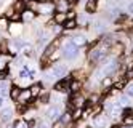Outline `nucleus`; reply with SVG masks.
Listing matches in <instances>:
<instances>
[{"mask_svg": "<svg viewBox=\"0 0 133 128\" xmlns=\"http://www.w3.org/2000/svg\"><path fill=\"white\" fill-rule=\"evenodd\" d=\"M69 6H71V5L68 3V0H58V5H56L55 8L58 10V11H64V13H66Z\"/></svg>", "mask_w": 133, "mask_h": 128, "instance_id": "nucleus-11", "label": "nucleus"}, {"mask_svg": "<svg viewBox=\"0 0 133 128\" xmlns=\"http://www.w3.org/2000/svg\"><path fill=\"white\" fill-rule=\"evenodd\" d=\"M108 58V48H101V50H93L91 55H90V59L91 63H99V61H104Z\"/></svg>", "mask_w": 133, "mask_h": 128, "instance_id": "nucleus-4", "label": "nucleus"}, {"mask_svg": "<svg viewBox=\"0 0 133 128\" xmlns=\"http://www.w3.org/2000/svg\"><path fill=\"white\" fill-rule=\"evenodd\" d=\"M82 104H83V98H75V103H74V106L75 107H82Z\"/></svg>", "mask_w": 133, "mask_h": 128, "instance_id": "nucleus-24", "label": "nucleus"}, {"mask_svg": "<svg viewBox=\"0 0 133 128\" xmlns=\"http://www.w3.org/2000/svg\"><path fill=\"white\" fill-rule=\"evenodd\" d=\"M123 125H127V126L133 125V112H128L123 115Z\"/></svg>", "mask_w": 133, "mask_h": 128, "instance_id": "nucleus-16", "label": "nucleus"}, {"mask_svg": "<svg viewBox=\"0 0 133 128\" xmlns=\"http://www.w3.org/2000/svg\"><path fill=\"white\" fill-rule=\"evenodd\" d=\"M64 29H74L75 26H77V21H75L74 18H66V21L61 24Z\"/></svg>", "mask_w": 133, "mask_h": 128, "instance_id": "nucleus-12", "label": "nucleus"}, {"mask_svg": "<svg viewBox=\"0 0 133 128\" xmlns=\"http://www.w3.org/2000/svg\"><path fill=\"white\" fill-rule=\"evenodd\" d=\"M66 18H68V15H66L64 11H58V13L55 15V23L56 24H63L66 21Z\"/></svg>", "mask_w": 133, "mask_h": 128, "instance_id": "nucleus-13", "label": "nucleus"}, {"mask_svg": "<svg viewBox=\"0 0 133 128\" xmlns=\"http://www.w3.org/2000/svg\"><path fill=\"white\" fill-rule=\"evenodd\" d=\"M61 107L59 106H51L48 107V111H46V117H48V120H58L61 117Z\"/></svg>", "mask_w": 133, "mask_h": 128, "instance_id": "nucleus-5", "label": "nucleus"}, {"mask_svg": "<svg viewBox=\"0 0 133 128\" xmlns=\"http://www.w3.org/2000/svg\"><path fill=\"white\" fill-rule=\"evenodd\" d=\"M79 55V46H75L72 42H68L64 45V50H63V56L66 59H74V58H77Z\"/></svg>", "mask_w": 133, "mask_h": 128, "instance_id": "nucleus-1", "label": "nucleus"}, {"mask_svg": "<svg viewBox=\"0 0 133 128\" xmlns=\"http://www.w3.org/2000/svg\"><path fill=\"white\" fill-rule=\"evenodd\" d=\"M125 95H127L128 98H133V83H130V85L125 88Z\"/></svg>", "mask_w": 133, "mask_h": 128, "instance_id": "nucleus-22", "label": "nucleus"}, {"mask_svg": "<svg viewBox=\"0 0 133 128\" xmlns=\"http://www.w3.org/2000/svg\"><path fill=\"white\" fill-rule=\"evenodd\" d=\"M6 64H8V56L6 55H0V72L6 69Z\"/></svg>", "mask_w": 133, "mask_h": 128, "instance_id": "nucleus-17", "label": "nucleus"}, {"mask_svg": "<svg viewBox=\"0 0 133 128\" xmlns=\"http://www.w3.org/2000/svg\"><path fill=\"white\" fill-rule=\"evenodd\" d=\"M32 98V95H31V90H21V93H19V96H18V99L19 101H23V103H27Z\"/></svg>", "mask_w": 133, "mask_h": 128, "instance_id": "nucleus-9", "label": "nucleus"}, {"mask_svg": "<svg viewBox=\"0 0 133 128\" xmlns=\"http://www.w3.org/2000/svg\"><path fill=\"white\" fill-rule=\"evenodd\" d=\"M3 104H5V98H3L2 95H0V107H2Z\"/></svg>", "mask_w": 133, "mask_h": 128, "instance_id": "nucleus-32", "label": "nucleus"}, {"mask_svg": "<svg viewBox=\"0 0 133 128\" xmlns=\"http://www.w3.org/2000/svg\"><path fill=\"white\" fill-rule=\"evenodd\" d=\"M119 2H120V0H109V5H112V6H119Z\"/></svg>", "mask_w": 133, "mask_h": 128, "instance_id": "nucleus-29", "label": "nucleus"}, {"mask_svg": "<svg viewBox=\"0 0 133 128\" xmlns=\"http://www.w3.org/2000/svg\"><path fill=\"white\" fill-rule=\"evenodd\" d=\"M127 11H128L130 15H133V2H130V3H128V6H127Z\"/></svg>", "mask_w": 133, "mask_h": 128, "instance_id": "nucleus-28", "label": "nucleus"}, {"mask_svg": "<svg viewBox=\"0 0 133 128\" xmlns=\"http://www.w3.org/2000/svg\"><path fill=\"white\" fill-rule=\"evenodd\" d=\"M79 88H80V83H79L77 80H74V82L69 83V90L74 91V93H77V91H79Z\"/></svg>", "mask_w": 133, "mask_h": 128, "instance_id": "nucleus-19", "label": "nucleus"}, {"mask_svg": "<svg viewBox=\"0 0 133 128\" xmlns=\"http://www.w3.org/2000/svg\"><path fill=\"white\" fill-rule=\"evenodd\" d=\"M6 88H8V83L5 80H0V95H2V96L6 93Z\"/></svg>", "mask_w": 133, "mask_h": 128, "instance_id": "nucleus-20", "label": "nucleus"}, {"mask_svg": "<svg viewBox=\"0 0 133 128\" xmlns=\"http://www.w3.org/2000/svg\"><path fill=\"white\" fill-rule=\"evenodd\" d=\"M106 29V23H96V31L98 32H103Z\"/></svg>", "mask_w": 133, "mask_h": 128, "instance_id": "nucleus-23", "label": "nucleus"}, {"mask_svg": "<svg viewBox=\"0 0 133 128\" xmlns=\"http://www.w3.org/2000/svg\"><path fill=\"white\" fill-rule=\"evenodd\" d=\"M128 103H130V101H128V96H122V98H120V104L128 106Z\"/></svg>", "mask_w": 133, "mask_h": 128, "instance_id": "nucleus-26", "label": "nucleus"}, {"mask_svg": "<svg viewBox=\"0 0 133 128\" xmlns=\"http://www.w3.org/2000/svg\"><path fill=\"white\" fill-rule=\"evenodd\" d=\"M111 82H112L111 78H106V80H104L103 83H104V86H109V85H111Z\"/></svg>", "mask_w": 133, "mask_h": 128, "instance_id": "nucleus-31", "label": "nucleus"}, {"mask_svg": "<svg viewBox=\"0 0 133 128\" xmlns=\"http://www.w3.org/2000/svg\"><path fill=\"white\" fill-rule=\"evenodd\" d=\"M125 78H127V80H128V78H133V71H128L127 75H125Z\"/></svg>", "mask_w": 133, "mask_h": 128, "instance_id": "nucleus-30", "label": "nucleus"}, {"mask_svg": "<svg viewBox=\"0 0 133 128\" xmlns=\"http://www.w3.org/2000/svg\"><path fill=\"white\" fill-rule=\"evenodd\" d=\"M85 11H87V13H95V11H96V0H87Z\"/></svg>", "mask_w": 133, "mask_h": 128, "instance_id": "nucleus-10", "label": "nucleus"}, {"mask_svg": "<svg viewBox=\"0 0 133 128\" xmlns=\"http://www.w3.org/2000/svg\"><path fill=\"white\" fill-rule=\"evenodd\" d=\"M66 72H68V67H66L64 64H55V66L51 67V71L46 72V78H51V77L61 78V77H64Z\"/></svg>", "mask_w": 133, "mask_h": 128, "instance_id": "nucleus-2", "label": "nucleus"}, {"mask_svg": "<svg viewBox=\"0 0 133 128\" xmlns=\"http://www.w3.org/2000/svg\"><path fill=\"white\" fill-rule=\"evenodd\" d=\"M0 3H2V0H0Z\"/></svg>", "mask_w": 133, "mask_h": 128, "instance_id": "nucleus-36", "label": "nucleus"}, {"mask_svg": "<svg viewBox=\"0 0 133 128\" xmlns=\"http://www.w3.org/2000/svg\"><path fill=\"white\" fill-rule=\"evenodd\" d=\"M34 16H35V13L32 10H24V11H21V19L23 21H32Z\"/></svg>", "mask_w": 133, "mask_h": 128, "instance_id": "nucleus-8", "label": "nucleus"}, {"mask_svg": "<svg viewBox=\"0 0 133 128\" xmlns=\"http://www.w3.org/2000/svg\"><path fill=\"white\" fill-rule=\"evenodd\" d=\"M106 123H108V119L104 115H99V117L95 119V125H96L98 128H104V126H106Z\"/></svg>", "mask_w": 133, "mask_h": 128, "instance_id": "nucleus-14", "label": "nucleus"}, {"mask_svg": "<svg viewBox=\"0 0 133 128\" xmlns=\"http://www.w3.org/2000/svg\"><path fill=\"white\" fill-rule=\"evenodd\" d=\"M71 42L75 45V46H85V45H87V38H85V37H82V35H75V37H72L71 38Z\"/></svg>", "mask_w": 133, "mask_h": 128, "instance_id": "nucleus-7", "label": "nucleus"}, {"mask_svg": "<svg viewBox=\"0 0 133 128\" xmlns=\"http://www.w3.org/2000/svg\"><path fill=\"white\" fill-rule=\"evenodd\" d=\"M37 128H50V125H48V122H40Z\"/></svg>", "mask_w": 133, "mask_h": 128, "instance_id": "nucleus-27", "label": "nucleus"}, {"mask_svg": "<svg viewBox=\"0 0 133 128\" xmlns=\"http://www.w3.org/2000/svg\"><path fill=\"white\" fill-rule=\"evenodd\" d=\"M26 2H35V0H26Z\"/></svg>", "mask_w": 133, "mask_h": 128, "instance_id": "nucleus-35", "label": "nucleus"}, {"mask_svg": "<svg viewBox=\"0 0 133 128\" xmlns=\"http://www.w3.org/2000/svg\"><path fill=\"white\" fill-rule=\"evenodd\" d=\"M77 2H79V0H68V3H69V5H75Z\"/></svg>", "mask_w": 133, "mask_h": 128, "instance_id": "nucleus-33", "label": "nucleus"}, {"mask_svg": "<svg viewBox=\"0 0 133 128\" xmlns=\"http://www.w3.org/2000/svg\"><path fill=\"white\" fill-rule=\"evenodd\" d=\"M55 90L58 93H68L69 91V82L68 80H61L55 85Z\"/></svg>", "mask_w": 133, "mask_h": 128, "instance_id": "nucleus-6", "label": "nucleus"}, {"mask_svg": "<svg viewBox=\"0 0 133 128\" xmlns=\"http://www.w3.org/2000/svg\"><path fill=\"white\" fill-rule=\"evenodd\" d=\"M39 91H40V86H39V85H35V86L31 88V95H32V96H34V95H39Z\"/></svg>", "mask_w": 133, "mask_h": 128, "instance_id": "nucleus-25", "label": "nucleus"}, {"mask_svg": "<svg viewBox=\"0 0 133 128\" xmlns=\"http://www.w3.org/2000/svg\"><path fill=\"white\" fill-rule=\"evenodd\" d=\"M59 119H61V123H68V122L71 120V114H69V112L61 114V117H59Z\"/></svg>", "mask_w": 133, "mask_h": 128, "instance_id": "nucleus-21", "label": "nucleus"}, {"mask_svg": "<svg viewBox=\"0 0 133 128\" xmlns=\"http://www.w3.org/2000/svg\"><path fill=\"white\" fill-rule=\"evenodd\" d=\"M19 93H21V90H19V86H16V85H13V86L10 88V98H11V99H18V96H19Z\"/></svg>", "mask_w": 133, "mask_h": 128, "instance_id": "nucleus-15", "label": "nucleus"}, {"mask_svg": "<svg viewBox=\"0 0 133 128\" xmlns=\"http://www.w3.org/2000/svg\"><path fill=\"white\" fill-rule=\"evenodd\" d=\"M117 67H119V63H117V59H111L108 64H104V66H103V69H101V75L111 77L114 72L117 71Z\"/></svg>", "mask_w": 133, "mask_h": 128, "instance_id": "nucleus-3", "label": "nucleus"}, {"mask_svg": "<svg viewBox=\"0 0 133 128\" xmlns=\"http://www.w3.org/2000/svg\"><path fill=\"white\" fill-rule=\"evenodd\" d=\"M5 24H6V19H0V26L5 27Z\"/></svg>", "mask_w": 133, "mask_h": 128, "instance_id": "nucleus-34", "label": "nucleus"}, {"mask_svg": "<svg viewBox=\"0 0 133 128\" xmlns=\"http://www.w3.org/2000/svg\"><path fill=\"white\" fill-rule=\"evenodd\" d=\"M10 119H11V109H10V107H6V109L2 112V120L3 122H8Z\"/></svg>", "mask_w": 133, "mask_h": 128, "instance_id": "nucleus-18", "label": "nucleus"}]
</instances>
